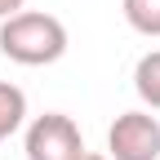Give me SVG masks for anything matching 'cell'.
Returning <instances> with one entry per match:
<instances>
[{
	"label": "cell",
	"instance_id": "1",
	"mask_svg": "<svg viewBox=\"0 0 160 160\" xmlns=\"http://www.w3.org/2000/svg\"><path fill=\"white\" fill-rule=\"evenodd\" d=\"M0 53L18 67H49L67 53V27L53 13L22 9L0 22Z\"/></svg>",
	"mask_w": 160,
	"mask_h": 160
},
{
	"label": "cell",
	"instance_id": "2",
	"mask_svg": "<svg viewBox=\"0 0 160 160\" xmlns=\"http://www.w3.org/2000/svg\"><path fill=\"white\" fill-rule=\"evenodd\" d=\"M27 160H80L85 156V138H80V125L62 111H45L27 125Z\"/></svg>",
	"mask_w": 160,
	"mask_h": 160
},
{
	"label": "cell",
	"instance_id": "3",
	"mask_svg": "<svg viewBox=\"0 0 160 160\" xmlns=\"http://www.w3.org/2000/svg\"><path fill=\"white\" fill-rule=\"evenodd\" d=\"M107 160H160V120L151 111H125L107 129Z\"/></svg>",
	"mask_w": 160,
	"mask_h": 160
},
{
	"label": "cell",
	"instance_id": "4",
	"mask_svg": "<svg viewBox=\"0 0 160 160\" xmlns=\"http://www.w3.org/2000/svg\"><path fill=\"white\" fill-rule=\"evenodd\" d=\"M22 120H27V93L9 80H0V142L22 129Z\"/></svg>",
	"mask_w": 160,
	"mask_h": 160
},
{
	"label": "cell",
	"instance_id": "5",
	"mask_svg": "<svg viewBox=\"0 0 160 160\" xmlns=\"http://www.w3.org/2000/svg\"><path fill=\"white\" fill-rule=\"evenodd\" d=\"M133 89H138V98H142L151 111H160V49H151V53L138 58V67H133Z\"/></svg>",
	"mask_w": 160,
	"mask_h": 160
},
{
	"label": "cell",
	"instance_id": "6",
	"mask_svg": "<svg viewBox=\"0 0 160 160\" xmlns=\"http://www.w3.org/2000/svg\"><path fill=\"white\" fill-rule=\"evenodd\" d=\"M125 22L138 36H160V0H125Z\"/></svg>",
	"mask_w": 160,
	"mask_h": 160
},
{
	"label": "cell",
	"instance_id": "7",
	"mask_svg": "<svg viewBox=\"0 0 160 160\" xmlns=\"http://www.w3.org/2000/svg\"><path fill=\"white\" fill-rule=\"evenodd\" d=\"M22 5H27V0H0V22L13 18V13H22Z\"/></svg>",
	"mask_w": 160,
	"mask_h": 160
},
{
	"label": "cell",
	"instance_id": "8",
	"mask_svg": "<svg viewBox=\"0 0 160 160\" xmlns=\"http://www.w3.org/2000/svg\"><path fill=\"white\" fill-rule=\"evenodd\" d=\"M80 160H107V156H93V151H85V156H80Z\"/></svg>",
	"mask_w": 160,
	"mask_h": 160
}]
</instances>
